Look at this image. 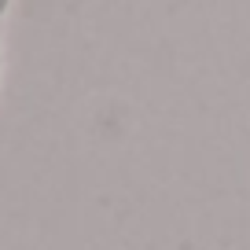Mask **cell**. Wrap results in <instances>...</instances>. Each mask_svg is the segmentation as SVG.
Instances as JSON below:
<instances>
[{
  "mask_svg": "<svg viewBox=\"0 0 250 250\" xmlns=\"http://www.w3.org/2000/svg\"><path fill=\"white\" fill-rule=\"evenodd\" d=\"M4 4H8V0H0V11H4Z\"/></svg>",
  "mask_w": 250,
  "mask_h": 250,
  "instance_id": "cell-1",
  "label": "cell"
}]
</instances>
